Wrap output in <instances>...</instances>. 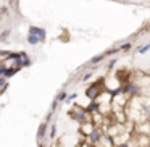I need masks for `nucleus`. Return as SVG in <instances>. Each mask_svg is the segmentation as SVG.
<instances>
[{
  "mask_svg": "<svg viewBox=\"0 0 150 147\" xmlns=\"http://www.w3.org/2000/svg\"><path fill=\"white\" fill-rule=\"evenodd\" d=\"M68 115L73 118V120L78 121V123H84V121H89V120H91V115L87 113L86 107H79L78 104L74 105V108H73V110L68 111Z\"/></svg>",
  "mask_w": 150,
  "mask_h": 147,
  "instance_id": "1",
  "label": "nucleus"
},
{
  "mask_svg": "<svg viewBox=\"0 0 150 147\" xmlns=\"http://www.w3.org/2000/svg\"><path fill=\"white\" fill-rule=\"evenodd\" d=\"M102 82H103V81L92 82V84L86 89V97H87L89 100H97V97L105 91V87H103V84H102Z\"/></svg>",
  "mask_w": 150,
  "mask_h": 147,
  "instance_id": "2",
  "label": "nucleus"
},
{
  "mask_svg": "<svg viewBox=\"0 0 150 147\" xmlns=\"http://www.w3.org/2000/svg\"><path fill=\"white\" fill-rule=\"evenodd\" d=\"M102 136H103V131H102L98 126H95L94 129L91 131V134L87 136V142L91 144V146H97L98 141L102 139Z\"/></svg>",
  "mask_w": 150,
  "mask_h": 147,
  "instance_id": "3",
  "label": "nucleus"
},
{
  "mask_svg": "<svg viewBox=\"0 0 150 147\" xmlns=\"http://www.w3.org/2000/svg\"><path fill=\"white\" fill-rule=\"evenodd\" d=\"M28 34H34V36L39 37L40 44H44L47 40V31L44 28H39V26H29L28 28Z\"/></svg>",
  "mask_w": 150,
  "mask_h": 147,
  "instance_id": "4",
  "label": "nucleus"
},
{
  "mask_svg": "<svg viewBox=\"0 0 150 147\" xmlns=\"http://www.w3.org/2000/svg\"><path fill=\"white\" fill-rule=\"evenodd\" d=\"M16 66H20V68H28V66L33 65V60H31L29 53L28 52H20V60H16Z\"/></svg>",
  "mask_w": 150,
  "mask_h": 147,
  "instance_id": "5",
  "label": "nucleus"
},
{
  "mask_svg": "<svg viewBox=\"0 0 150 147\" xmlns=\"http://www.w3.org/2000/svg\"><path fill=\"white\" fill-rule=\"evenodd\" d=\"M47 134H49V123H47V121H42V123L39 124V128H37V142H42L47 137Z\"/></svg>",
  "mask_w": 150,
  "mask_h": 147,
  "instance_id": "6",
  "label": "nucleus"
},
{
  "mask_svg": "<svg viewBox=\"0 0 150 147\" xmlns=\"http://www.w3.org/2000/svg\"><path fill=\"white\" fill-rule=\"evenodd\" d=\"M97 147H115V137L110 136L108 133H103V136L98 141Z\"/></svg>",
  "mask_w": 150,
  "mask_h": 147,
  "instance_id": "7",
  "label": "nucleus"
},
{
  "mask_svg": "<svg viewBox=\"0 0 150 147\" xmlns=\"http://www.w3.org/2000/svg\"><path fill=\"white\" fill-rule=\"evenodd\" d=\"M95 128V124L92 123V120H89V121H84V123H81V133L82 134H86V136H89L91 134V131Z\"/></svg>",
  "mask_w": 150,
  "mask_h": 147,
  "instance_id": "8",
  "label": "nucleus"
},
{
  "mask_svg": "<svg viewBox=\"0 0 150 147\" xmlns=\"http://www.w3.org/2000/svg\"><path fill=\"white\" fill-rule=\"evenodd\" d=\"M86 110H87V113L89 115H94V113H97L98 111V102L97 100H91V104L86 107Z\"/></svg>",
  "mask_w": 150,
  "mask_h": 147,
  "instance_id": "9",
  "label": "nucleus"
},
{
  "mask_svg": "<svg viewBox=\"0 0 150 147\" xmlns=\"http://www.w3.org/2000/svg\"><path fill=\"white\" fill-rule=\"evenodd\" d=\"M23 68H20V66H11V68H7V73H5V78L7 79H10V78H13L16 73H20Z\"/></svg>",
  "mask_w": 150,
  "mask_h": 147,
  "instance_id": "10",
  "label": "nucleus"
},
{
  "mask_svg": "<svg viewBox=\"0 0 150 147\" xmlns=\"http://www.w3.org/2000/svg\"><path fill=\"white\" fill-rule=\"evenodd\" d=\"M26 42L29 44V45L36 47V45H39V44H40V40H39V37L34 36V34H28V36H26Z\"/></svg>",
  "mask_w": 150,
  "mask_h": 147,
  "instance_id": "11",
  "label": "nucleus"
},
{
  "mask_svg": "<svg viewBox=\"0 0 150 147\" xmlns=\"http://www.w3.org/2000/svg\"><path fill=\"white\" fill-rule=\"evenodd\" d=\"M105 58H107V55H105V52H103V53H98V55L92 57L91 62H89V63H91V65H98V63H102Z\"/></svg>",
  "mask_w": 150,
  "mask_h": 147,
  "instance_id": "12",
  "label": "nucleus"
},
{
  "mask_svg": "<svg viewBox=\"0 0 150 147\" xmlns=\"http://www.w3.org/2000/svg\"><path fill=\"white\" fill-rule=\"evenodd\" d=\"M66 97H68V92H66V91H60L58 94H57V97H55V99L60 102V104H65Z\"/></svg>",
  "mask_w": 150,
  "mask_h": 147,
  "instance_id": "13",
  "label": "nucleus"
},
{
  "mask_svg": "<svg viewBox=\"0 0 150 147\" xmlns=\"http://www.w3.org/2000/svg\"><path fill=\"white\" fill-rule=\"evenodd\" d=\"M120 52H121L120 47H111V49L105 50V55H107V57H115L116 53H120Z\"/></svg>",
  "mask_w": 150,
  "mask_h": 147,
  "instance_id": "14",
  "label": "nucleus"
},
{
  "mask_svg": "<svg viewBox=\"0 0 150 147\" xmlns=\"http://www.w3.org/2000/svg\"><path fill=\"white\" fill-rule=\"evenodd\" d=\"M150 50V42H147V44H144V45H140L139 49H137V53L139 55H144V53H147Z\"/></svg>",
  "mask_w": 150,
  "mask_h": 147,
  "instance_id": "15",
  "label": "nucleus"
},
{
  "mask_svg": "<svg viewBox=\"0 0 150 147\" xmlns=\"http://www.w3.org/2000/svg\"><path fill=\"white\" fill-rule=\"evenodd\" d=\"M49 137L50 139H55L57 137V124L55 123H52V126L49 128Z\"/></svg>",
  "mask_w": 150,
  "mask_h": 147,
  "instance_id": "16",
  "label": "nucleus"
},
{
  "mask_svg": "<svg viewBox=\"0 0 150 147\" xmlns=\"http://www.w3.org/2000/svg\"><path fill=\"white\" fill-rule=\"evenodd\" d=\"M8 36H10V29H5L0 34V42H8Z\"/></svg>",
  "mask_w": 150,
  "mask_h": 147,
  "instance_id": "17",
  "label": "nucleus"
},
{
  "mask_svg": "<svg viewBox=\"0 0 150 147\" xmlns=\"http://www.w3.org/2000/svg\"><path fill=\"white\" fill-rule=\"evenodd\" d=\"M92 75H94V70H91V71H86L84 75L81 76V81H89V79L92 78Z\"/></svg>",
  "mask_w": 150,
  "mask_h": 147,
  "instance_id": "18",
  "label": "nucleus"
},
{
  "mask_svg": "<svg viewBox=\"0 0 150 147\" xmlns=\"http://www.w3.org/2000/svg\"><path fill=\"white\" fill-rule=\"evenodd\" d=\"M131 49H132V44H131V42H126V44H123V45H120L121 52H129Z\"/></svg>",
  "mask_w": 150,
  "mask_h": 147,
  "instance_id": "19",
  "label": "nucleus"
},
{
  "mask_svg": "<svg viewBox=\"0 0 150 147\" xmlns=\"http://www.w3.org/2000/svg\"><path fill=\"white\" fill-rule=\"evenodd\" d=\"M76 99H78V92H73V94H69L68 97H66L65 104H71L73 100H76Z\"/></svg>",
  "mask_w": 150,
  "mask_h": 147,
  "instance_id": "20",
  "label": "nucleus"
},
{
  "mask_svg": "<svg viewBox=\"0 0 150 147\" xmlns=\"http://www.w3.org/2000/svg\"><path fill=\"white\" fill-rule=\"evenodd\" d=\"M116 62H118L116 58H111L110 62L107 63V70H108V71H110V70H113V68H115V65H116Z\"/></svg>",
  "mask_w": 150,
  "mask_h": 147,
  "instance_id": "21",
  "label": "nucleus"
},
{
  "mask_svg": "<svg viewBox=\"0 0 150 147\" xmlns=\"http://www.w3.org/2000/svg\"><path fill=\"white\" fill-rule=\"evenodd\" d=\"M58 104H60V102L57 100V99H53L52 105H50V111H53V113H55V110H57V108H58Z\"/></svg>",
  "mask_w": 150,
  "mask_h": 147,
  "instance_id": "22",
  "label": "nucleus"
},
{
  "mask_svg": "<svg viewBox=\"0 0 150 147\" xmlns=\"http://www.w3.org/2000/svg\"><path fill=\"white\" fill-rule=\"evenodd\" d=\"M8 53H10V50H0V60H4L8 57Z\"/></svg>",
  "mask_w": 150,
  "mask_h": 147,
  "instance_id": "23",
  "label": "nucleus"
},
{
  "mask_svg": "<svg viewBox=\"0 0 150 147\" xmlns=\"http://www.w3.org/2000/svg\"><path fill=\"white\" fill-rule=\"evenodd\" d=\"M7 82H8V79L5 78V76H0V87H4V86L7 84Z\"/></svg>",
  "mask_w": 150,
  "mask_h": 147,
  "instance_id": "24",
  "label": "nucleus"
},
{
  "mask_svg": "<svg viewBox=\"0 0 150 147\" xmlns=\"http://www.w3.org/2000/svg\"><path fill=\"white\" fill-rule=\"evenodd\" d=\"M5 73H7V66H4L0 63V76H5Z\"/></svg>",
  "mask_w": 150,
  "mask_h": 147,
  "instance_id": "25",
  "label": "nucleus"
},
{
  "mask_svg": "<svg viewBox=\"0 0 150 147\" xmlns=\"http://www.w3.org/2000/svg\"><path fill=\"white\" fill-rule=\"evenodd\" d=\"M7 89H8V82L4 86V87H0V97H2V95H4L5 92H7Z\"/></svg>",
  "mask_w": 150,
  "mask_h": 147,
  "instance_id": "26",
  "label": "nucleus"
},
{
  "mask_svg": "<svg viewBox=\"0 0 150 147\" xmlns=\"http://www.w3.org/2000/svg\"><path fill=\"white\" fill-rule=\"evenodd\" d=\"M116 147H132L131 142H121V144H116Z\"/></svg>",
  "mask_w": 150,
  "mask_h": 147,
  "instance_id": "27",
  "label": "nucleus"
},
{
  "mask_svg": "<svg viewBox=\"0 0 150 147\" xmlns=\"http://www.w3.org/2000/svg\"><path fill=\"white\" fill-rule=\"evenodd\" d=\"M52 115H53V111H49V113H47V116H45V120H44V121L50 123V120H52Z\"/></svg>",
  "mask_w": 150,
  "mask_h": 147,
  "instance_id": "28",
  "label": "nucleus"
},
{
  "mask_svg": "<svg viewBox=\"0 0 150 147\" xmlns=\"http://www.w3.org/2000/svg\"><path fill=\"white\" fill-rule=\"evenodd\" d=\"M13 5L16 7V5H18V0H8V7H13Z\"/></svg>",
  "mask_w": 150,
  "mask_h": 147,
  "instance_id": "29",
  "label": "nucleus"
},
{
  "mask_svg": "<svg viewBox=\"0 0 150 147\" xmlns=\"http://www.w3.org/2000/svg\"><path fill=\"white\" fill-rule=\"evenodd\" d=\"M0 13H4V15H7V13H8V8H7V7H4V8H2V10H0Z\"/></svg>",
  "mask_w": 150,
  "mask_h": 147,
  "instance_id": "30",
  "label": "nucleus"
},
{
  "mask_svg": "<svg viewBox=\"0 0 150 147\" xmlns=\"http://www.w3.org/2000/svg\"><path fill=\"white\" fill-rule=\"evenodd\" d=\"M39 147H44V144H42V142H39Z\"/></svg>",
  "mask_w": 150,
  "mask_h": 147,
  "instance_id": "31",
  "label": "nucleus"
},
{
  "mask_svg": "<svg viewBox=\"0 0 150 147\" xmlns=\"http://www.w3.org/2000/svg\"><path fill=\"white\" fill-rule=\"evenodd\" d=\"M147 147H150V141H149V144H147Z\"/></svg>",
  "mask_w": 150,
  "mask_h": 147,
  "instance_id": "32",
  "label": "nucleus"
},
{
  "mask_svg": "<svg viewBox=\"0 0 150 147\" xmlns=\"http://www.w3.org/2000/svg\"><path fill=\"white\" fill-rule=\"evenodd\" d=\"M149 33H150V28H149Z\"/></svg>",
  "mask_w": 150,
  "mask_h": 147,
  "instance_id": "33",
  "label": "nucleus"
}]
</instances>
